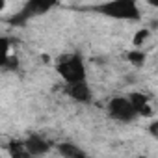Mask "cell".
I'll use <instances>...</instances> for the list:
<instances>
[{
	"label": "cell",
	"mask_w": 158,
	"mask_h": 158,
	"mask_svg": "<svg viewBox=\"0 0 158 158\" xmlns=\"http://www.w3.org/2000/svg\"><path fill=\"white\" fill-rule=\"evenodd\" d=\"M56 73L65 84H74V82H82L88 76L86 61L82 54H67L58 60L56 63Z\"/></svg>",
	"instance_id": "7a4b0ae2"
},
{
	"label": "cell",
	"mask_w": 158,
	"mask_h": 158,
	"mask_svg": "<svg viewBox=\"0 0 158 158\" xmlns=\"http://www.w3.org/2000/svg\"><path fill=\"white\" fill-rule=\"evenodd\" d=\"M24 145H26V151L30 156H45L50 152L52 149V143H48L43 136L39 134H30L26 139H24Z\"/></svg>",
	"instance_id": "8992f818"
},
{
	"label": "cell",
	"mask_w": 158,
	"mask_h": 158,
	"mask_svg": "<svg viewBox=\"0 0 158 158\" xmlns=\"http://www.w3.org/2000/svg\"><path fill=\"white\" fill-rule=\"evenodd\" d=\"M56 152L63 158H86V151H82L74 143H58Z\"/></svg>",
	"instance_id": "ba28073f"
},
{
	"label": "cell",
	"mask_w": 158,
	"mask_h": 158,
	"mask_svg": "<svg viewBox=\"0 0 158 158\" xmlns=\"http://www.w3.org/2000/svg\"><path fill=\"white\" fill-rule=\"evenodd\" d=\"M145 2H147L149 6H152V8H156V10H158V0H145Z\"/></svg>",
	"instance_id": "5bb4252c"
},
{
	"label": "cell",
	"mask_w": 158,
	"mask_h": 158,
	"mask_svg": "<svg viewBox=\"0 0 158 158\" xmlns=\"http://www.w3.org/2000/svg\"><path fill=\"white\" fill-rule=\"evenodd\" d=\"M147 132L158 141V119H154V121H151L149 123V127H147Z\"/></svg>",
	"instance_id": "4fadbf2b"
},
{
	"label": "cell",
	"mask_w": 158,
	"mask_h": 158,
	"mask_svg": "<svg viewBox=\"0 0 158 158\" xmlns=\"http://www.w3.org/2000/svg\"><path fill=\"white\" fill-rule=\"evenodd\" d=\"M127 97L130 99L138 115H141V117H151L152 115V106H151L149 95H145L143 91H130Z\"/></svg>",
	"instance_id": "52a82bcc"
},
{
	"label": "cell",
	"mask_w": 158,
	"mask_h": 158,
	"mask_svg": "<svg viewBox=\"0 0 158 158\" xmlns=\"http://www.w3.org/2000/svg\"><path fill=\"white\" fill-rule=\"evenodd\" d=\"M106 112H108L110 119H114L115 123H123V125L132 123L138 117V114H136V110H134L128 97H114V99H110V102L106 106Z\"/></svg>",
	"instance_id": "277c9868"
},
{
	"label": "cell",
	"mask_w": 158,
	"mask_h": 158,
	"mask_svg": "<svg viewBox=\"0 0 158 158\" xmlns=\"http://www.w3.org/2000/svg\"><path fill=\"white\" fill-rule=\"evenodd\" d=\"M10 152H11L13 156H30L28 151H26L24 141H11V145H10Z\"/></svg>",
	"instance_id": "8fae6325"
},
{
	"label": "cell",
	"mask_w": 158,
	"mask_h": 158,
	"mask_svg": "<svg viewBox=\"0 0 158 158\" xmlns=\"http://www.w3.org/2000/svg\"><path fill=\"white\" fill-rule=\"evenodd\" d=\"M145 58H147L145 52L139 50V48H134V50L127 52V60H128V63L134 65V67H141V65L145 63Z\"/></svg>",
	"instance_id": "9c48e42d"
},
{
	"label": "cell",
	"mask_w": 158,
	"mask_h": 158,
	"mask_svg": "<svg viewBox=\"0 0 158 158\" xmlns=\"http://www.w3.org/2000/svg\"><path fill=\"white\" fill-rule=\"evenodd\" d=\"M56 6H58V0H26V4L23 6V10L17 15H13L11 23L17 24V26H23L30 19L41 17V15L48 13L50 10H54Z\"/></svg>",
	"instance_id": "3957f363"
},
{
	"label": "cell",
	"mask_w": 158,
	"mask_h": 158,
	"mask_svg": "<svg viewBox=\"0 0 158 158\" xmlns=\"http://www.w3.org/2000/svg\"><path fill=\"white\" fill-rule=\"evenodd\" d=\"M19 67V58L15 56V54H6L4 58H2V69L4 71H15Z\"/></svg>",
	"instance_id": "30bf717a"
},
{
	"label": "cell",
	"mask_w": 158,
	"mask_h": 158,
	"mask_svg": "<svg viewBox=\"0 0 158 158\" xmlns=\"http://www.w3.org/2000/svg\"><path fill=\"white\" fill-rule=\"evenodd\" d=\"M63 91L71 101H74L78 104H89L93 101V91H91V88H89V84L86 80L74 82V84H65Z\"/></svg>",
	"instance_id": "5b68a950"
},
{
	"label": "cell",
	"mask_w": 158,
	"mask_h": 158,
	"mask_svg": "<svg viewBox=\"0 0 158 158\" xmlns=\"http://www.w3.org/2000/svg\"><path fill=\"white\" fill-rule=\"evenodd\" d=\"M147 37H149V30H147V28H143V30L136 32V35H134V47H139Z\"/></svg>",
	"instance_id": "7c38bea8"
},
{
	"label": "cell",
	"mask_w": 158,
	"mask_h": 158,
	"mask_svg": "<svg viewBox=\"0 0 158 158\" xmlns=\"http://www.w3.org/2000/svg\"><path fill=\"white\" fill-rule=\"evenodd\" d=\"M93 13H99L108 19L115 21H134L141 19V10L138 6V0H106L91 8Z\"/></svg>",
	"instance_id": "6da1fadb"
}]
</instances>
